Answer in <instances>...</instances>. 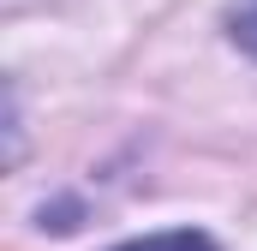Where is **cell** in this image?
I'll list each match as a JSON object with an SVG mask.
<instances>
[{"label": "cell", "mask_w": 257, "mask_h": 251, "mask_svg": "<svg viewBox=\"0 0 257 251\" xmlns=\"http://www.w3.org/2000/svg\"><path fill=\"white\" fill-rule=\"evenodd\" d=\"M227 36L257 60V0H233L227 6Z\"/></svg>", "instance_id": "7a4b0ae2"}, {"label": "cell", "mask_w": 257, "mask_h": 251, "mask_svg": "<svg viewBox=\"0 0 257 251\" xmlns=\"http://www.w3.org/2000/svg\"><path fill=\"white\" fill-rule=\"evenodd\" d=\"M114 251H215L209 233H192V227H174V233H150V239H126Z\"/></svg>", "instance_id": "6da1fadb"}]
</instances>
